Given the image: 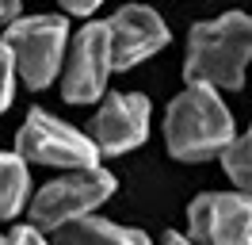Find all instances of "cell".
I'll list each match as a JSON object with an SVG mask.
<instances>
[{"label": "cell", "mask_w": 252, "mask_h": 245, "mask_svg": "<svg viewBox=\"0 0 252 245\" xmlns=\"http://www.w3.org/2000/svg\"><path fill=\"white\" fill-rule=\"evenodd\" d=\"M115 192V176L107 168H77L69 176H58L50 180L31 203V218L38 230H62L77 218H88V214L111 199Z\"/></svg>", "instance_id": "cell-3"}, {"label": "cell", "mask_w": 252, "mask_h": 245, "mask_svg": "<svg viewBox=\"0 0 252 245\" xmlns=\"http://www.w3.org/2000/svg\"><path fill=\"white\" fill-rule=\"evenodd\" d=\"M16 153L23 161L34 165H58V168H99V146L92 142V134H80L73 126L58 122L46 111H31L27 122L19 126L16 134Z\"/></svg>", "instance_id": "cell-5"}, {"label": "cell", "mask_w": 252, "mask_h": 245, "mask_svg": "<svg viewBox=\"0 0 252 245\" xmlns=\"http://www.w3.org/2000/svg\"><path fill=\"white\" fill-rule=\"evenodd\" d=\"M27 161L19 153H0V218H16L27 203Z\"/></svg>", "instance_id": "cell-11"}, {"label": "cell", "mask_w": 252, "mask_h": 245, "mask_svg": "<svg viewBox=\"0 0 252 245\" xmlns=\"http://www.w3.org/2000/svg\"><path fill=\"white\" fill-rule=\"evenodd\" d=\"M65 4V12H73V15H88V12H95L103 0H62Z\"/></svg>", "instance_id": "cell-15"}, {"label": "cell", "mask_w": 252, "mask_h": 245, "mask_svg": "<svg viewBox=\"0 0 252 245\" xmlns=\"http://www.w3.org/2000/svg\"><path fill=\"white\" fill-rule=\"evenodd\" d=\"M16 12H19V0H0V23H4V19L16 23Z\"/></svg>", "instance_id": "cell-16"}, {"label": "cell", "mask_w": 252, "mask_h": 245, "mask_svg": "<svg viewBox=\"0 0 252 245\" xmlns=\"http://www.w3.org/2000/svg\"><path fill=\"white\" fill-rule=\"evenodd\" d=\"M160 245H191V242H188V238H180V234H164V242H160Z\"/></svg>", "instance_id": "cell-17"}, {"label": "cell", "mask_w": 252, "mask_h": 245, "mask_svg": "<svg viewBox=\"0 0 252 245\" xmlns=\"http://www.w3.org/2000/svg\"><path fill=\"white\" fill-rule=\"evenodd\" d=\"M16 58H12V50L0 42V111H8L12 104V77H16Z\"/></svg>", "instance_id": "cell-13"}, {"label": "cell", "mask_w": 252, "mask_h": 245, "mask_svg": "<svg viewBox=\"0 0 252 245\" xmlns=\"http://www.w3.org/2000/svg\"><path fill=\"white\" fill-rule=\"evenodd\" d=\"M164 142L176 161H206L233 146V115L218 92L206 84H188L164 111Z\"/></svg>", "instance_id": "cell-2"}, {"label": "cell", "mask_w": 252, "mask_h": 245, "mask_svg": "<svg viewBox=\"0 0 252 245\" xmlns=\"http://www.w3.org/2000/svg\"><path fill=\"white\" fill-rule=\"evenodd\" d=\"M54 245H149V238L142 230H126L103 218H77L54 230Z\"/></svg>", "instance_id": "cell-10"}, {"label": "cell", "mask_w": 252, "mask_h": 245, "mask_svg": "<svg viewBox=\"0 0 252 245\" xmlns=\"http://www.w3.org/2000/svg\"><path fill=\"white\" fill-rule=\"evenodd\" d=\"M221 165L229 172V180L252 196V126H249V134H241L229 150L221 153Z\"/></svg>", "instance_id": "cell-12"}, {"label": "cell", "mask_w": 252, "mask_h": 245, "mask_svg": "<svg viewBox=\"0 0 252 245\" xmlns=\"http://www.w3.org/2000/svg\"><path fill=\"white\" fill-rule=\"evenodd\" d=\"M12 245H50V242L42 238L38 226H16L12 230Z\"/></svg>", "instance_id": "cell-14"}, {"label": "cell", "mask_w": 252, "mask_h": 245, "mask_svg": "<svg viewBox=\"0 0 252 245\" xmlns=\"http://www.w3.org/2000/svg\"><path fill=\"white\" fill-rule=\"evenodd\" d=\"M65 35H69V27H65L62 15H27L4 31V46L12 50L16 69L27 88H46L58 77L65 54Z\"/></svg>", "instance_id": "cell-4"}, {"label": "cell", "mask_w": 252, "mask_h": 245, "mask_svg": "<svg viewBox=\"0 0 252 245\" xmlns=\"http://www.w3.org/2000/svg\"><path fill=\"white\" fill-rule=\"evenodd\" d=\"M149 134V100L138 92H111L92 119V142L99 153H126Z\"/></svg>", "instance_id": "cell-8"}, {"label": "cell", "mask_w": 252, "mask_h": 245, "mask_svg": "<svg viewBox=\"0 0 252 245\" xmlns=\"http://www.w3.org/2000/svg\"><path fill=\"white\" fill-rule=\"evenodd\" d=\"M252 61V15L225 12L218 19L195 23L188 39L184 77L206 88H241Z\"/></svg>", "instance_id": "cell-1"}, {"label": "cell", "mask_w": 252, "mask_h": 245, "mask_svg": "<svg viewBox=\"0 0 252 245\" xmlns=\"http://www.w3.org/2000/svg\"><path fill=\"white\" fill-rule=\"evenodd\" d=\"M0 245H12V242H4V238H0Z\"/></svg>", "instance_id": "cell-18"}, {"label": "cell", "mask_w": 252, "mask_h": 245, "mask_svg": "<svg viewBox=\"0 0 252 245\" xmlns=\"http://www.w3.org/2000/svg\"><path fill=\"white\" fill-rule=\"evenodd\" d=\"M111 31V61L115 69H130L157 54L160 46H168V27L157 12H149L142 4H126L107 19Z\"/></svg>", "instance_id": "cell-9"}, {"label": "cell", "mask_w": 252, "mask_h": 245, "mask_svg": "<svg viewBox=\"0 0 252 245\" xmlns=\"http://www.w3.org/2000/svg\"><path fill=\"white\" fill-rule=\"evenodd\" d=\"M115 69L111 61V31L107 23H88L84 31L73 35L69 65H65L62 96L69 104H88L107 88V73Z\"/></svg>", "instance_id": "cell-7"}, {"label": "cell", "mask_w": 252, "mask_h": 245, "mask_svg": "<svg viewBox=\"0 0 252 245\" xmlns=\"http://www.w3.org/2000/svg\"><path fill=\"white\" fill-rule=\"evenodd\" d=\"M188 226L199 245H252V196L206 192L188 207Z\"/></svg>", "instance_id": "cell-6"}]
</instances>
